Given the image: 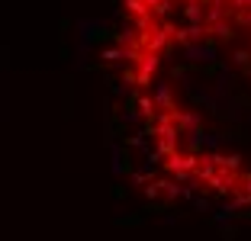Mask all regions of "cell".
Instances as JSON below:
<instances>
[{
	"mask_svg": "<svg viewBox=\"0 0 251 241\" xmlns=\"http://www.w3.org/2000/svg\"><path fill=\"white\" fill-rule=\"evenodd\" d=\"M110 151H113V164H110L113 177H123V170H126V164H123V158H126L123 145H116V142H110Z\"/></svg>",
	"mask_w": 251,
	"mask_h": 241,
	"instance_id": "cell-13",
	"label": "cell"
},
{
	"mask_svg": "<svg viewBox=\"0 0 251 241\" xmlns=\"http://www.w3.org/2000/svg\"><path fill=\"white\" fill-rule=\"evenodd\" d=\"M155 94H151V103H155L158 113H174L177 110V100H174V90H171L168 80H155Z\"/></svg>",
	"mask_w": 251,
	"mask_h": 241,
	"instance_id": "cell-4",
	"label": "cell"
},
{
	"mask_svg": "<svg viewBox=\"0 0 251 241\" xmlns=\"http://www.w3.org/2000/svg\"><path fill=\"white\" fill-rule=\"evenodd\" d=\"M216 110L229 119V122H238V119H242V103H238L235 96H226V100H219V106H216Z\"/></svg>",
	"mask_w": 251,
	"mask_h": 241,
	"instance_id": "cell-10",
	"label": "cell"
},
{
	"mask_svg": "<svg viewBox=\"0 0 251 241\" xmlns=\"http://www.w3.org/2000/svg\"><path fill=\"white\" fill-rule=\"evenodd\" d=\"M151 174H155V168H145V164H142V170H135L132 174V183H151Z\"/></svg>",
	"mask_w": 251,
	"mask_h": 241,
	"instance_id": "cell-20",
	"label": "cell"
},
{
	"mask_svg": "<svg viewBox=\"0 0 251 241\" xmlns=\"http://www.w3.org/2000/svg\"><path fill=\"white\" fill-rule=\"evenodd\" d=\"M119 122H123V125H135V122H139V113H135V110H123V113H119Z\"/></svg>",
	"mask_w": 251,
	"mask_h": 241,
	"instance_id": "cell-22",
	"label": "cell"
},
{
	"mask_svg": "<svg viewBox=\"0 0 251 241\" xmlns=\"http://www.w3.org/2000/svg\"><path fill=\"white\" fill-rule=\"evenodd\" d=\"M135 106H139V110H135V113H139V119H145V122H151V116L158 113V110H155V103H151V96H145V94L135 100Z\"/></svg>",
	"mask_w": 251,
	"mask_h": 241,
	"instance_id": "cell-14",
	"label": "cell"
},
{
	"mask_svg": "<svg viewBox=\"0 0 251 241\" xmlns=\"http://www.w3.org/2000/svg\"><path fill=\"white\" fill-rule=\"evenodd\" d=\"M145 7H148V16H151V20H164L174 3H171V0H145Z\"/></svg>",
	"mask_w": 251,
	"mask_h": 241,
	"instance_id": "cell-12",
	"label": "cell"
},
{
	"mask_svg": "<svg viewBox=\"0 0 251 241\" xmlns=\"http://www.w3.org/2000/svg\"><path fill=\"white\" fill-rule=\"evenodd\" d=\"M74 29H77V39H81V42H94V36H100V32L106 29V23L81 16V20H74Z\"/></svg>",
	"mask_w": 251,
	"mask_h": 241,
	"instance_id": "cell-7",
	"label": "cell"
},
{
	"mask_svg": "<svg viewBox=\"0 0 251 241\" xmlns=\"http://www.w3.org/2000/svg\"><path fill=\"white\" fill-rule=\"evenodd\" d=\"M139 71H135V84L139 87H148L151 84V74L161 68V55H151V51H145V55H139Z\"/></svg>",
	"mask_w": 251,
	"mask_h": 241,
	"instance_id": "cell-5",
	"label": "cell"
},
{
	"mask_svg": "<svg viewBox=\"0 0 251 241\" xmlns=\"http://www.w3.org/2000/svg\"><path fill=\"white\" fill-rule=\"evenodd\" d=\"M232 80H235L232 68H229V65H222V68H219V74H216V84H213V90H209V94L216 96V103L229 96V90H232Z\"/></svg>",
	"mask_w": 251,
	"mask_h": 241,
	"instance_id": "cell-8",
	"label": "cell"
},
{
	"mask_svg": "<svg viewBox=\"0 0 251 241\" xmlns=\"http://www.w3.org/2000/svg\"><path fill=\"white\" fill-rule=\"evenodd\" d=\"M123 10H126V16H135V20H142V16H148V7H145V0H123Z\"/></svg>",
	"mask_w": 251,
	"mask_h": 241,
	"instance_id": "cell-15",
	"label": "cell"
},
{
	"mask_svg": "<svg viewBox=\"0 0 251 241\" xmlns=\"http://www.w3.org/2000/svg\"><path fill=\"white\" fill-rule=\"evenodd\" d=\"M158 187H161V193L168 199H177L180 196V187H177V180H158Z\"/></svg>",
	"mask_w": 251,
	"mask_h": 241,
	"instance_id": "cell-18",
	"label": "cell"
},
{
	"mask_svg": "<svg viewBox=\"0 0 251 241\" xmlns=\"http://www.w3.org/2000/svg\"><path fill=\"white\" fill-rule=\"evenodd\" d=\"M197 164H200V158L197 154H187V151H174L171 158H164V170H168L177 183H184L187 177L197 170Z\"/></svg>",
	"mask_w": 251,
	"mask_h": 241,
	"instance_id": "cell-1",
	"label": "cell"
},
{
	"mask_svg": "<svg viewBox=\"0 0 251 241\" xmlns=\"http://www.w3.org/2000/svg\"><path fill=\"white\" fill-rule=\"evenodd\" d=\"M193 206H197L200 212H209V199H203V196H197V199H193Z\"/></svg>",
	"mask_w": 251,
	"mask_h": 241,
	"instance_id": "cell-24",
	"label": "cell"
},
{
	"mask_svg": "<svg viewBox=\"0 0 251 241\" xmlns=\"http://www.w3.org/2000/svg\"><path fill=\"white\" fill-rule=\"evenodd\" d=\"M145 196H148V199H158V196H161V187H158V180L145 183Z\"/></svg>",
	"mask_w": 251,
	"mask_h": 241,
	"instance_id": "cell-23",
	"label": "cell"
},
{
	"mask_svg": "<svg viewBox=\"0 0 251 241\" xmlns=\"http://www.w3.org/2000/svg\"><path fill=\"white\" fill-rule=\"evenodd\" d=\"M245 193H251V174L245 177Z\"/></svg>",
	"mask_w": 251,
	"mask_h": 241,
	"instance_id": "cell-26",
	"label": "cell"
},
{
	"mask_svg": "<svg viewBox=\"0 0 251 241\" xmlns=\"http://www.w3.org/2000/svg\"><path fill=\"white\" fill-rule=\"evenodd\" d=\"M184 20L190 23V26H206V23H203V7H184Z\"/></svg>",
	"mask_w": 251,
	"mask_h": 241,
	"instance_id": "cell-17",
	"label": "cell"
},
{
	"mask_svg": "<svg viewBox=\"0 0 251 241\" xmlns=\"http://www.w3.org/2000/svg\"><path fill=\"white\" fill-rule=\"evenodd\" d=\"M171 29H174L171 23H164V26H151V32H145V36H142L139 48L151 51V55H161V51L171 45Z\"/></svg>",
	"mask_w": 251,
	"mask_h": 241,
	"instance_id": "cell-2",
	"label": "cell"
},
{
	"mask_svg": "<svg viewBox=\"0 0 251 241\" xmlns=\"http://www.w3.org/2000/svg\"><path fill=\"white\" fill-rule=\"evenodd\" d=\"M206 183H209V190H216V193H235L238 190L235 174H229V170H216Z\"/></svg>",
	"mask_w": 251,
	"mask_h": 241,
	"instance_id": "cell-9",
	"label": "cell"
},
{
	"mask_svg": "<svg viewBox=\"0 0 251 241\" xmlns=\"http://www.w3.org/2000/svg\"><path fill=\"white\" fill-rule=\"evenodd\" d=\"M232 61H235L238 68H251V51L248 48H238L235 55H232Z\"/></svg>",
	"mask_w": 251,
	"mask_h": 241,
	"instance_id": "cell-21",
	"label": "cell"
},
{
	"mask_svg": "<svg viewBox=\"0 0 251 241\" xmlns=\"http://www.w3.org/2000/svg\"><path fill=\"white\" fill-rule=\"evenodd\" d=\"M206 0H184V7H203Z\"/></svg>",
	"mask_w": 251,
	"mask_h": 241,
	"instance_id": "cell-25",
	"label": "cell"
},
{
	"mask_svg": "<svg viewBox=\"0 0 251 241\" xmlns=\"http://www.w3.org/2000/svg\"><path fill=\"white\" fill-rule=\"evenodd\" d=\"M184 58L190 65H213L219 58V51H216L213 42H197V45H184Z\"/></svg>",
	"mask_w": 251,
	"mask_h": 241,
	"instance_id": "cell-3",
	"label": "cell"
},
{
	"mask_svg": "<svg viewBox=\"0 0 251 241\" xmlns=\"http://www.w3.org/2000/svg\"><path fill=\"white\" fill-rule=\"evenodd\" d=\"M171 119H174V129L177 132H193V129H200V122H203L200 110H174Z\"/></svg>",
	"mask_w": 251,
	"mask_h": 241,
	"instance_id": "cell-6",
	"label": "cell"
},
{
	"mask_svg": "<svg viewBox=\"0 0 251 241\" xmlns=\"http://www.w3.org/2000/svg\"><path fill=\"white\" fill-rule=\"evenodd\" d=\"M206 36H213V39H235V26H232L229 20H219V23H213V26H206Z\"/></svg>",
	"mask_w": 251,
	"mask_h": 241,
	"instance_id": "cell-11",
	"label": "cell"
},
{
	"mask_svg": "<svg viewBox=\"0 0 251 241\" xmlns=\"http://www.w3.org/2000/svg\"><path fill=\"white\" fill-rule=\"evenodd\" d=\"M94 51V42H77V51H74V68L87 65V55Z\"/></svg>",
	"mask_w": 251,
	"mask_h": 241,
	"instance_id": "cell-16",
	"label": "cell"
},
{
	"mask_svg": "<svg viewBox=\"0 0 251 241\" xmlns=\"http://www.w3.org/2000/svg\"><path fill=\"white\" fill-rule=\"evenodd\" d=\"M235 212H238V206H235V203H222L219 209H216V222H226V219H232Z\"/></svg>",
	"mask_w": 251,
	"mask_h": 241,
	"instance_id": "cell-19",
	"label": "cell"
}]
</instances>
